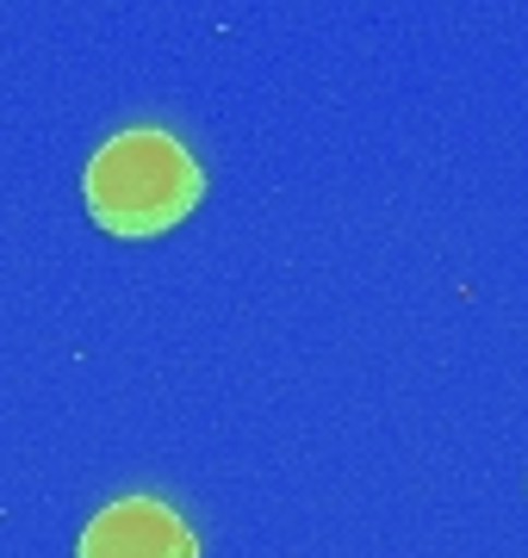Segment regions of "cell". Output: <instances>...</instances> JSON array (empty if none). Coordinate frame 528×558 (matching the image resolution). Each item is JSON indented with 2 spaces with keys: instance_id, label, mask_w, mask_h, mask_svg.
I'll list each match as a JSON object with an SVG mask.
<instances>
[{
  "instance_id": "6da1fadb",
  "label": "cell",
  "mask_w": 528,
  "mask_h": 558,
  "mask_svg": "<svg viewBox=\"0 0 528 558\" xmlns=\"http://www.w3.org/2000/svg\"><path fill=\"white\" fill-rule=\"evenodd\" d=\"M200 199V161L168 131H119L87 161V211L112 236H163Z\"/></svg>"
},
{
  "instance_id": "7a4b0ae2",
  "label": "cell",
  "mask_w": 528,
  "mask_h": 558,
  "mask_svg": "<svg viewBox=\"0 0 528 558\" xmlns=\"http://www.w3.org/2000/svg\"><path fill=\"white\" fill-rule=\"evenodd\" d=\"M82 558H193V534L175 509L149 497H124L87 521Z\"/></svg>"
}]
</instances>
